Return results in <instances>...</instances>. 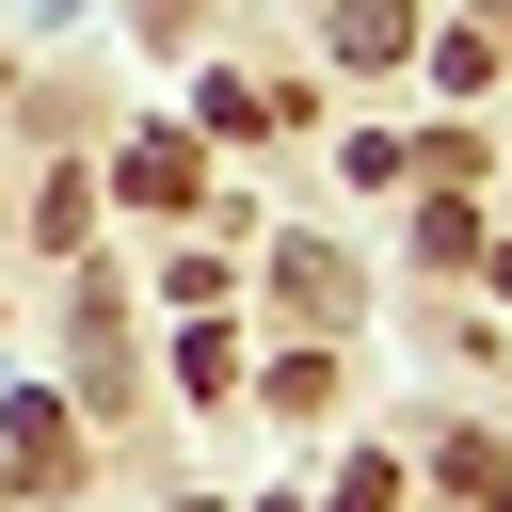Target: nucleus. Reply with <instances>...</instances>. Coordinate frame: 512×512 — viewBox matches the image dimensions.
Returning <instances> with one entry per match:
<instances>
[{"label":"nucleus","mask_w":512,"mask_h":512,"mask_svg":"<svg viewBox=\"0 0 512 512\" xmlns=\"http://www.w3.org/2000/svg\"><path fill=\"white\" fill-rule=\"evenodd\" d=\"M400 32H416V16H400V0H352V16H336V48H352V64H384V48H400Z\"/></svg>","instance_id":"f257e3e1"}]
</instances>
